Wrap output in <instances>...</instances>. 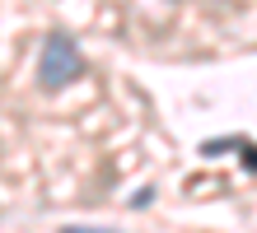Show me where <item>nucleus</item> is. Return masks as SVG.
I'll use <instances>...</instances> for the list:
<instances>
[{
    "mask_svg": "<svg viewBox=\"0 0 257 233\" xmlns=\"http://www.w3.org/2000/svg\"><path fill=\"white\" fill-rule=\"evenodd\" d=\"M80 75H84V56L75 52V42L66 33H47L42 38V56H38V84L47 93H56V89L75 84Z\"/></svg>",
    "mask_w": 257,
    "mask_h": 233,
    "instance_id": "f257e3e1",
    "label": "nucleus"
},
{
    "mask_svg": "<svg viewBox=\"0 0 257 233\" xmlns=\"http://www.w3.org/2000/svg\"><path fill=\"white\" fill-rule=\"evenodd\" d=\"M61 233H117V228H61Z\"/></svg>",
    "mask_w": 257,
    "mask_h": 233,
    "instance_id": "f03ea898",
    "label": "nucleus"
}]
</instances>
